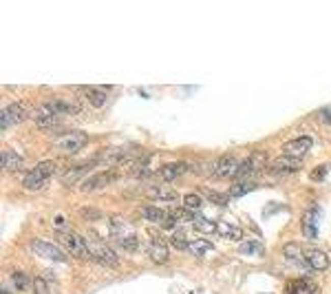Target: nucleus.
<instances>
[{"instance_id": "1", "label": "nucleus", "mask_w": 331, "mask_h": 294, "mask_svg": "<svg viewBox=\"0 0 331 294\" xmlns=\"http://www.w3.org/2000/svg\"><path fill=\"white\" fill-rule=\"evenodd\" d=\"M56 239L58 243L62 246L64 252L77 257V259H91V252H89V246H86V239H82L75 232H69V230H56Z\"/></svg>"}, {"instance_id": "2", "label": "nucleus", "mask_w": 331, "mask_h": 294, "mask_svg": "<svg viewBox=\"0 0 331 294\" xmlns=\"http://www.w3.org/2000/svg\"><path fill=\"white\" fill-rule=\"evenodd\" d=\"M86 246H89L91 257L95 259V261H99L102 265H108V268H117V265H119V257L115 255V250L108 248L106 243H102L99 239L89 237V239H86Z\"/></svg>"}, {"instance_id": "3", "label": "nucleus", "mask_w": 331, "mask_h": 294, "mask_svg": "<svg viewBox=\"0 0 331 294\" xmlns=\"http://www.w3.org/2000/svg\"><path fill=\"white\" fill-rule=\"evenodd\" d=\"M51 173H53V164H51V162L38 164L36 168H31V170L22 177V186H24V188H42V186L49 182Z\"/></svg>"}, {"instance_id": "4", "label": "nucleus", "mask_w": 331, "mask_h": 294, "mask_svg": "<svg viewBox=\"0 0 331 294\" xmlns=\"http://www.w3.org/2000/svg\"><path fill=\"white\" fill-rule=\"evenodd\" d=\"M31 248L38 257H44L49 261H56V263H66V252L60 248L56 243H49V241H42V239H33L31 241Z\"/></svg>"}, {"instance_id": "5", "label": "nucleus", "mask_w": 331, "mask_h": 294, "mask_svg": "<svg viewBox=\"0 0 331 294\" xmlns=\"http://www.w3.org/2000/svg\"><path fill=\"white\" fill-rule=\"evenodd\" d=\"M89 142V135L82 131H66L58 137V149L64 153H75Z\"/></svg>"}, {"instance_id": "6", "label": "nucleus", "mask_w": 331, "mask_h": 294, "mask_svg": "<svg viewBox=\"0 0 331 294\" xmlns=\"http://www.w3.org/2000/svg\"><path fill=\"white\" fill-rule=\"evenodd\" d=\"M115 179H117V173L115 170H104V173H97V175L86 177L79 188H82L84 192H91V190L104 188V186H108L111 182H115Z\"/></svg>"}, {"instance_id": "7", "label": "nucleus", "mask_w": 331, "mask_h": 294, "mask_svg": "<svg viewBox=\"0 0 331 294\" xmlns=\"http://www.w3.org/2000/svg\"><path fill=\"white\" fill-rule=\"evenodd\" d=\"M241 164L243 162H238L236 157H221V159H216V164H214V175L218 177H238V170H241Z\"/></svg>"}, {"instance_id": "8", "label": "nucleus", "mask_w": 331, "mask_h": 294, "mask_svg": "<svg viewBox=\"0 0 331 294\" xmlns=\"http://www.w3.org/2000/svg\"><path fill=\"white\" fill-rule=\"evenodd\" d=\"M311 144H314V139H311V137H298V139H291V142L285 144V146H283V153H285L287 157L300 159L305 153L311 149Z\"/></svg>"}, {"instance_id": "9", "label": "nucleus", "mask_w": 331, "mask_h": 294, "mask_svg": "<svg viewBox=\"0 0 331 294\" xmlns=\"http://www.w3.org/2000/svg\"><path fill=\"white\" fill-rule=\"evenodd\" d=\"M33 119H36V124L40 129H53L58 124V113L51 109V104H42L33 113Z\"/></svg>"}, {"instance_id": "10", "label": "nucleus", "mask_w": 331, "mask_h": 294, "mask_svg": "<svg viewBox=\"0 0 331 294\" xmlns=\"http://www.w3.org/2000/svg\"><path fill=\"white\" fill-rule=\"evenodd\" d=\"M283 255L287 261H291L296 265V268H305V270H309V263H307V259H305V252L300 250V246H296V243H287L283 248Z\"/></svg>"}, {"instance_id": "11", "label": "nucleus", "mask_w": 331, "mask_h": 294, "mask_svg": "<svg viewBox=\"0 0 331 294\" xmlns=\"http://www.w3.org/2000/svg\"><path fill=\"white\" fill-rule=\"evenodd\" d=\"M305 259H307V263H309L311 270H327L329 268V257L324 255L322 250H318V248L305 250Z\"/></svg>"}, {"instance_id": "12", "label": "nucleus", "mask_w": 331, "mask_h": 294, "mask_svg": "<svg viewBox=\"0 0 331 294\" xmlns=\"http://www.w3.org/2000/svg\"><path fill=\"white\" fill-rule=\"evenodd\" d=\"M287 294H318V285L311 279H294L287 283Z\"/></svg>"}, {"instance_id": "13", "label": "nucleus", "mask_w": 331, "mask_h": 294, "mask_svg": "<svg viewBox=\"0 0 331 294\" xmlns=\"http://www.w3.org/2000/svg\"><path fill=\"white\" fill-rule=\"evenodd\" d=\"M318 219H320V212H318V208L307 210V215L302 217V235L305 237L316 239V235H318Z\"/></svg>"}, {"instance_id": "14", "label": "nucleus", "mask_w": 331, "mask_h": 294, "mask_svg": "<svg viewBox=\"0 0 331 294\" xmlns=\"http://www.w3.org/2000/svg\"><path fill=\"white\" fill-rule=\"evenodd\" d=\"M185 170H188V164L185 162H172L159 170V177H161V182H172V179L181 177Z\"/></svg>"}, {"instance_id": "15", "label": "nucleus", "mask_w": 331, "mask_h": 294, "mask_svg": "<svg viewBox=\"0 0 331 294\" xmlns=\"http://www.w3.org/2000/svg\"><path fill=\"white\" fill-rule=\"evenodd\" d=\"M148 255L155 263H166L168 261V246L159 239H150V246H148Z\"/></svg>"}, {"instance_id": "16", "label": "nucleus", "mask_w": 331, "mask_h": 294, "mask_svg": "<svg viewBox=\"0 0 331 294\" xmlns=\"http://www.w3.org/2000/svg\"><path fill=\"white\" fill-rule=\"evenodd\" d=\"M300 166H302V162H300V159H296V157L283 155V157L274 159V170L276 173H291V170H298Z\"/></svg>"}, {"instance_id": "17", "label": "nucleus", "mask_w": 331, "mask_h": 294, "mask_svg": "<svg viewBox=\"0 0 331 294\" xmlns=\"http://www.w3.org/2000/svg\"><path fill=\"white\" fill-rule=\"evenodd\" d=\"M7 111H9V117H11V122L13 124H18V122H22V119L29 115V104H9L7 106Z\"/></svg>"}, {"instance_id": "18", "label": "nucleus", "mask_w": 331, "mask_h": 294, "mask_svg": "<svg viewBox=\"0 0 331 294\" xmlns=\"http://www.w3.org/2000/svg\"><path fill=\"white\" fill-rule=\"evenodd\" d=\"M95 162H97V159L93 157V162L84 164V166H77V168H71V170H69V173H66V175L62 177V182H64L66 186H69V184H73V182H75V179H79L82 175H86V173H89V168H91V166L95 164Z\"/></svg>"}, {"instance_id": "19", "label": "nucleus", "mask_w": 331, "mask_h": 294, "mask_svg": "<svg viewBox=\"0 0 331 294\" xmlns=\"http://www.w3.org/2000/svg\"><path fill=\"white\" fill-rule=\"evenodd\" d=\"M148 197H152V199H163V202H172V199L177 197V192L170 190V188H166V186H150Z\"/></svg>"}, {"instance_id": "20", "label": "nucleus", "mask_w": 331, "mask_h": 294, "mask_svg": "<svg viewBox=\"0 0 331 294\" xmlns=\"http://www.w3.org/2000/svg\"><path fill=\"white\" fill-rule=\"evenodd\" d=\"M254 188H256V184L252 182V179H245V182H236V184L230 188V197H243V195H247V192H252Z\"/></svg>"}, {"instance_id": "21", "label": "nucleus", "mask_w": 331, "mask_h": 294, "mask_svg": "<svg viewBox=\"0 0 331 294\" xmlns=\"http://www.w3.org/2000/svg\"><path fill=\"white\" fill-rule=\"evenodd\" d=\"M3 170H16L20 164H22V159H20L18 153H13V151H5L3 153Z\"/></svg>"}, {"instance_id": "22", "label": "nucleus", "mask_w": 331, "mask_h": 294, "mask_svg": "<svg viewBox=\"0 0 331 294\" xmlns=\"http://www.w3.org/2000/svg\"><path fill=\"white\" fill-rule=\"evenodd\" d=\"M218 232H221L223 237H228V239H234V241H241L243 239V230L241 228H234V226H230L225 222L218 224Z\"/></svg>"}, {"instance_id": "23", "label": "nucleus", "mask_w": 331, "mask_h": 294, "mask_svg": "<svg viewBox=\"0 0 331 294\" xmlns=\"http://www.w3.org/2000/svg\"><path fill=\"white\" fill-rule=\"evenodd\" d=\"M195 226H197V230L205 232V235H212V232H218V224L210 222V219H205V217H199V215H197V219H195Z\"/></svg>"}, {"instance_id": "24", "label": "nucleus", "mask_w": 331, "mask_h": 294, "mask_svg": "<svg viewBox=\"0 0 331 294\" xmlns=\"http://www.w3.org/2000/svg\"><path fill=\"white\" fill-rule=\"evenodd\" d=\"M142 217L148 219V222H161V219L166 217V212L155 208V206H144V208H142Z\"/></svg>"}, {"instance_id": "25", "label": "nucleus", "mask_w": 331, "mask_h": 294, "mask_svg": "<svg viewBox=\"0 0 331 294\" xmlns=\"http://www.w3.org/2000/svg\"><path fill=\"white\" fill-rule=\"evenodd\" d=\"M84 93L89 95V100L93 102V106H104V102H106V93H104V91H95L93 86H86Z\"/></svg>"}, {"instance_id": "26", "label": "nucleus", "mask_w": 331, "mask_h": 294, "mask_svg": "<svg viewBox=\"0 0 331 294\" xmlns=\"http://www.w3.org/2000/svg\"><path fill=\"white\" fill-rule=\"evenodd\" d=\"M11 283H16V288H18V290H26L29 285H33V283L29 281V277H26L24 272H20V270L11 272Z\"/></svg>"}, {"instance_id": "27", "label": "nucleus", "mask_w": 331, "mask_h": 294, "mask_svg": "<svg viewBox=\"0 0 331 294\" xmlns=\"http://www.w3.org/2000/svg\"><path fill=\"white\" fill-rule=\"evenodd\" d=\"M238 250H241L243 255H258V257L265 252L263 250V243H258V241H247V243H243Z\"/></svg>"}, {"instance_id": "28", "label": "nucleus", "mask_w": 331, "mask_h": 294, "mask_svg": "<svg viewBox=\"0 0 331 294\" xmlns=\"http://www.w3.org/2000/svg\"><path fill=\"white\" fill-rule=\"evenodd\" d=\"M117 243L122 246L124 250H128V252H135L137 250V239H135V235H122V237H117Z\"/></svg>"}, {"instance_id": "29", "label": "nucleus", "mask_w": 331, "mask_h": 294, "mask_svg": "<svg viewBox=\"0 0 331 294\" xmlns=\"http://www.w3.org/2000/svg\"><path fill=\"white\" fill-rule=\"evenodd\" d=\"M188 250L195 252V255H199V257H203V255H208V252L212 250V243H208V241H192Z\"/></svg>"}, {"instance_id": "30", "label": "nucleus", "mask_w": 331, "mask_h": 294, "mask_svg": "<svg viewBox=\"0 0 331 294\" xmlns=\"http://www.w3.org/2000/svg\"><path fill=\"white\" fill-rule=\"evenodd\" d=\"M203 197L210 199V202L216 204V206H225V204H228V195H221V192H214V190H203Z\"/></svg>"}, {"instance_id": "31", "label": "nucleus", "mask_w": 331, "mask_h": 294, "mask_svg": "<svg viewBox=\"0 0 331 294\" xmlns=\"http://www.w3.org/2000/svg\"><path fill=\"white\" fill-rule=\"evenodd\" d=\"M183 204H185V208H199V206H201V195L190 192V195L183 197Z\"/></svg>"}, {"instance_id": "32", "label": "nucleus", "mask_w": 331, "mask_h": 294, "mask_svg": "<svg viewBox=\"0 0 331 294\" xmlns=\"http://www.w3.org/2000/svg\"><path fill=\"white\" fill-rule=\"evenodd\" d=\"M79 217L89 219V222H95V219H102V212H99L97 208H82L79 210Z\"/></svg>"}, {"instance_id": "33", "label": "nucleus", "mask_w": 331, "mask_h": 294, "mask_svg": "<svg viewBox=\"0 0 331 294\" xmlns=\"http://www.w3.org/2000/svg\"><path fill=\"white\" fill-rule=\"evenodd\" d=\"M170 246H175V248H179V250H188L190 248V243L185 241V237H181V235H172L170 237Z\"/></svg>"}, {"instance_id": "34", "label": "nucleus", "mask_w": 331, "mask_h": 294, "mask_svg": "<svg viewBox=\"0 0 331 294\" xmlns=\"http://www.w3.org/2000/svg\"><path fill=\"white\" fill-rule=\"evenodd\" d=\"M9 126H13V122H11V117H9V111H7V106L3 111H0V129H9Z\"/></svg>"}, {"instance_id": "35", "label": "nucleus", "mask_w": 331, "mask_h": 294, "mask_svg": "<svg viewBox=\"0 0 331 294\" xmlns=\"http://www.w3.org/2000/svg\"><path fill=\"white\" fill-rule=\"evenodd\" d=\"M33 290H36V294H46V281L44 279H33Z\"/></svg>"}, {"instance_id": "36", "label": "nucleus", "mask_w": 331, "mask_h": 294, "mask_svg": "<svg viewBox=\"0 0 331 294\" xmlns=\"http://www.w3.org/2000/svg\"><path fill=\"white\" fill-rule=\"evenodd\" d=\"M175 222H177V219H175V217H172L170 212H168V215H166V217L161 219V226H163V230H172V228H175Z\"/></svg>"}, {"instance_id": "37", "label": "nucleus", "mask_w": 331, "mask_h": 294, "mask_svg": "<svg viewBox=\"0 0 331 294\" xmlns=\"http://www.w3.org/2000/svg\"><path fill=\"white\" fill-rule=\"evenodd\" d=\"M324 173H327V166H318V168H316L314 173H311V179H314V182H320Z\"/></svg>"}]
</instances>
